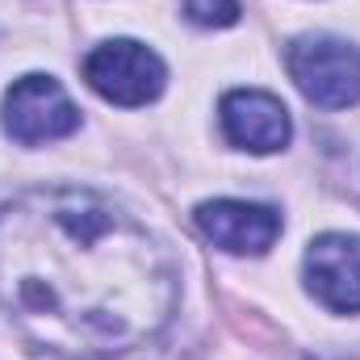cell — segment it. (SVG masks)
I'll return each mask as SVG.
<instances>
[{"mask_svg":"<svg viewBox=\"0 0 360 360\" xmlns=\"http://www.w3.org/2000/svg\"><path fill=\"white\" fill-rule=\"evenodd\" d=\"M197 226L210 243L235 256H260L281 235V218L269 205H252V201H205L197 210Z\"/></svg>","mask_w":360,"mask_h":360,"instance_id":"cell-6","label":"cell"},{"mask_svg":"<svg viewBox=\"0 0 360 360\" xmlns=\"http://www.w3.org/2000/svg\"><path fill=\"white\" fill-rule=\"evenodd\" d=\"M222 130L243 151H281L289 143V109L272 92L239 89L222 96Z\"/></svg>","mask_w":360,"mask_h":360,"instance_id":"cell-7","label":"cell"},{"mask_svg":"<svg viewBox=\"0 0 360 360\" xmlns=\"http://www.w3.org/2000/svg\"><path fill=\"white\" fill-rule=\"evenodd\" d=\"M0 310L42 352L117 356L176 310L164 248L89 188H34L0 210Z\"/></svg>","mask_w":360,"mask_h":360,"instance_id":"cell-1","label":"cell"},{"mask_svg":"<svg viewBox=\"0 0 360 360\" xmlns=\"http://www.w3.org/2000/svg\"><path fill=\"white\" fill-rule=\"evenodd\" d=\"M289 76L306 101L323 109H348L360 101V46L344 38H302L289 46Z\"/></svg>","mask_w":360,"mask_h":360,"instance_id":"cell-2","label":"cell"},{"mask_svg":"<svg viewBox=\"0 0 360 360\" xmlns=\"http://www.w3.org/2000/svg\"><path fill=\"white\" fill-rule=\"evenodd\" d=\"M184 13L197 25H235L239 21V0H184Z\"/></svg>","mask_w":360,"mask_h":360,"instance_id":"cell-8","label":"cell"},{"mask_svg":"<svg viewBox=\"0 0 360 360\" xmlns=\"http://www.w3.org/2000/svg\"><path fill=\"white\" fill-rule=\"evenodd\" d=\"M76 126H80V109L51 76H21L4 96V130L25 147L63 139Z\"/></svg>","mask_w":360,"mask_h":360,"instance_id":"cell-4","label":"cell"},{"mask_svg":"<svg viewBox=\"0 0 360 360\" xmlns=\"http://www.w3.org/2000/svg\"><path fill=\"white\" fill-rule=\"evenodd\" d=\"M84 80L113 105H147L164 92V63L155 51L130 38H113L84 59Z\"/></svg>","mask_w":360,"mask_h":360,"instance_id":"cell-3","label":"cell"},{"mask_svg":"<svg viewBox=\"0 0 360 360\" xmlns=\"http://www.w3.org/2000/svg\"><path fill=\"white\" fill-rule=\"evenodd\" d=\"M306 281L323 306L340 314L360 310V239L319 235L306 252Z\"/></svg>","mask_w":360,"mask_h":360,"instance_id":"cell-5","label":"cell"}]
</instances>
